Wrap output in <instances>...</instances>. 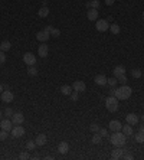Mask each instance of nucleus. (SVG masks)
<instances>
[{"instance_id": "f257e3e1", "label": "nucleus", "mask_w": 144, "mask_h": 160, "mask_svg": "<svg viewBox=\"0 0 144 160\" xmlns=\"http://www.w3.org/2000/svg\"><path fill=\"white\" fill-rule=\"evenodd\" d=\"M131 92H133L131 87H128L127 84H124V85H121L120 88H115L114 97L118 98V100H128V98L131 97Z\"/></svg>"}, {"instance_id": "f03ea898", "label": "nucleus", "mask_w": 144, "mask_h": 160, "mask_svg": "<svg viewBox=\"0 0 144 160\" xmlns=\"http://www.w3.org/2000/svg\"><path fill=\"white\" fill-rule=\"evenodd\" d=\"M110 141H111V144L115 146V147H124L125 146V141H127V137L124 136L122 131H115L110 137Z\"/></svg>"}, {"instance_id": "7ed1b4c3", "label": "nucleus", "mask_w": 144, "mask_h": 160, "mask_svg": "<svg viewBox=\"0 0 144 160\" xmlns=\"http://www.w3.org/2000/svg\"><path fill=\"white\" fill-rule=\"evenodd\" d=\"M105 107H107V110H108L110 113H115V111L118 110V98H115L114 95L107 97V100H105Z\"/></svg>"}, {"instance_id": "20e7f679", "label": "nucleus", "mask_w": 144, "mask_h": 160, "mask_svg": "<svg viewBox=\"0 0 144 160\" xmlns=\"http://www.w3.org/2000/svg\"><path fill=\"white\" fill-rule=\"evenodd\" d=\"M95 29L98 32H107L110 29V25H108V20H104V19H98L95 20Z\"/></svg>"}, {"instance_id": "39448f33", "label": "nucleus", "mask_w": 144, "mask_h": 160, "mask_svg": "<svg viewBox=\"0 0 144 160\" xmlns=\"http://www.w3.org/2000/svg\"><path fill=\"white\" fill-rule=\"evenodd\" d=\"M23 134H25V128L22 127V124H16V126H13V128H12V136H13L14 139L22 137Z\"/></svg>"}, {"instance_id": "423d86ee", "label": "nucleus", "mask_w": 144, "mask_h": 160, "mask_svg": "<svg viewBox=\"0 0 144 160\" xmlns=\"http://www.w3.org/2000/svg\"><path fill=\"white\" fill-rule=\"evenodd\" d=\"M13 100H14V95H13V92H12V91H9V89H4V91L1 92V101H3L4 104H10Z\"/></svg>"}, {"instance_id": "0eeeda50", "label": "nucleus", "mask_w": 144, "mask_h": 160, "mask_svg": "<svg viewBox=\"0 0 144 160\" xmlns=\"http://www.w3.org/2000/svg\"><path fill=\"white\" fill-rule=\"evenodd\" d=\"M23 62L26 65H35L36 64V56H35L32 52H26L25 55H23Z\"/></svg>"}, {"instance_id": "6e6552de", "label": "nucleus", "mask_w": 144, "mask_h": 160, "mask_svg": "<svg viewBox=\"0 0 144 160\" xmlns=\"http://www.w3.org/2000/svg\"><path fill=\"white\" fill-rule=\"evenodd\" d=\"M72 89H74V91H77V92H85L87 85H85V82H84V81H75V82L72 84Z\"/></svg>"}, {"instance_id": "1a4fd4ad", "label": "nucleus", "mask_w": 144, "mask_h": 160, "mask_svg": "<svg viewBox=\"0 0 144 160\" xmlns=\"http://www.w3.org/2000/svg\"><path fill=\"white\" fill-rule=\"evenodd\" d=\"M125 120H127V123H128L130 126H137V124H138V121H140L138 116H137V114H134V113L127 114V116H125Z\"/></svg>"}, {"instance_id": "9d476101", "label": "nucleus", "mask_w": 144, "mask_h": 160, "mask_svg": "<svg viewBox=\"0 0 144 160\" xmlns=\"http://www.w3.org/2000/svg\"><path fill=\"white\" fill-rule=\"evenodd\" d=\"M13 121L12 120H7V118H4V120H1L0 121V127L1 130H6V131H12V128H13Z\"/></svg>"}, {"instance_id": "9b49d317", "label": "nucleus", "mask_w": 144, "mask_h": 160, "mask_svg": "<svg viewBox=\"0 0 144 160\" xmlns=\"http://www.w3.org/2000/svg\"><path fill=\"white\" fill-rule=\"evenodd\" d=\"M38 55H39L41 58H46V56L49 55V46H48L46 43H42V45L38 48Z\"/></svg>"}, {"instance_id": "f8f14e48", "label": "nucleus", "mask_w": 144, "mask_h": 160, "mask_svg": "<svg viewBox=\"0 0 144 160\" xmlns=\"http://www.w3.org/2000/svg\"><path fill=\"white\" fill-rule=\"evenodd\" d=\"M108 128H110L111 131H121L122 128V124L118 121V120H112V121H110V124H108Z\"/></svg>"}, {"instance_id": "ddd939ff", "label": "nucleus", "mask_w": 144, "mask_h": 160, "mask_svg": "<svg viewBox=\"0 0 144 160\" xmlns=\"http://www.w3.org/2000/svg\"><path fill=\"white\" fill-rule=\"evenodd\" d=\"M124 151L125 149H122V147H115V149L112 150V153H111V157L112 159H122V154H124Z\"/></svg>"}, {"instance_id": "4468645a", "label": "nucleus", "mask_w": 144, "mask_h": 160, "mask_svg": "<svg viewBox=\"0 0 144 160\" xmlns=\"http://www.w3.org/2000/svg\"><path fill=\"white\" fill-rule=\"evenodd\" d=\"M12 121H13L14 126H16V124H22L23 121H25V117H23L22 113H14V114L12 116Z\"/></svg>"}, {"instance_id": "2eb2a0df", "label": "nucleus", "mask_w": 144, "mask_h": 160, "mask_svg": "<svg viewBox=\"0 0 144 160\" xmlns=\"http://www.w3.org/2000/svg\"><path fill=\"white\" fill-rule=\"evenodd\" d=\"M58 151H59L61 154H67L68 151H69V143H67V141H61V143L58 144Z\"/></svg>"}, {"instance_id": "dca6fc26", "label": "nucleus", "mask_w": 144, "mask_h": 160, "mask_svg": "<svg viewBox=\"0 0 144 160\" xmlns=\"http://www.w3.org/2000/svg\"><path fill=\"white\" fill-rule=\"evenodd\" d=\"M87 17H88L89 20H92V22L98 20V9H88Z\"/></svg>"}, {"instance_id": "f3484780", "label": "nucleus", "mask_w": 144, "mask_h": 160, "mask_svg": "<svg viewBox=\"0 0 144 160\" xmlns=\"http://www.w3.org/2000/svg\"><path fill=\"white\" fill-rule=\"evenodd\" d=\"M121 131H122V133H124V136H125V137H131V136H133V134H134L133 127H131V126H130L128 123H127L125 126H122Z\"/></svg>"}, {"instance_id": "a211bd4d", "label": "nucleus", "mask_w": 144, "mask_h": 160, "mask_svg": "<svg viewBox=\"0 0 144 160\" xmlns=\"http://www.w3.org/2000/svg\"><path fill=\"white\" fill-rule=\"evenodd\" d=\"M49 33L48 32H45V31H42V32H38V35H36V39L39 41V42H42V43H45L48 39H49Z\"/></svg>"}, {"instance_id": "6ab92c4d", "label": "nucleus", "mask_w": 144, "mask_h": 160, "mask_svg": "<svg viewBox=\"0 0 144 160\" xmlns=\"http://www.w3.org/2000/svg\"><path fill=\"white\" fill-rule=\"evenodd\" d=\"M35 141H36V146H45L46 144V141H48V139H46V136L45 134H38L36 136V139H35Z\"/></svg>"}, {"instance_id": "aec40b11", "label": "nucleus", "mask_w": 144, "mask_h": 160, "mask_svg": "<svg viewBox=\"0 0 144 160\" xmlns=\"http://www.w3.org/2000/svg\"><path fill=\"white\" fill-rule=\"evenodd\" d=\"M107 79H108V78L104 76V75H97V76H95V84L104 87V85H107Z\"/></svg>"}, {"instance_id": "412c9836", "label": "nucleus", "mask_w": 144, "mask_h": 160, "mask_svg": "<svg viewBox=\"0 0 144 160\" xmlns=\"http://www.w3.org/2000/svg\"><path fill=\"white\" fill-rule=\"evenodd\" d=\"M125 74V68L122 66V65H117L115 68H114V76L115 78H118L120 75H124Z\"/></svg>"}, {"instance_id": "4be33fe9", "label": "nucleus", "mask_w": 144, "mask_h": 160, "mask_svg": "<svg viewBox=\"0 0 144 160\" xmlns=\"http://www.w3.org/2000/svg\"><path fill=\"white\" fill-rule=\"evenodd\" d=\"M38 16H39V17H46V16H49V7H46V6L41 7V9L38 10Z\"/></svg>"}, {"instance_id": "5701e85b", "label": "nucleus", "mask_w": 144, "mask_h": 160, "mask_svg": "<svg viewBox=\"0 0 144 160\" xmlns=\"http://www.w3.org/2000/svg\"><path fill=\"white\" fill-rule=\"evenodd\" d=\"M101 141H102V137H101L100 133H94V136H92V139H91V143H92V144H100Z\"/></svg>"}, {"instance_id": "b1692460", "label": "nucleus", "mask_w": 144, "mask_h": 160, "mask_svg": "<svg viewBox=\"0 0 144 160\" xmlns=\"http://www.w3.org/2000/svg\"><path fill=\"white\" fill-rule=\"evenodd\" d=\"M12 48V43L9 41H3V42L0 43V51H3V52H6V51H9Z\"/></svg>"}, {"instance_id": "393cba45", "label": "nucleus", "mask_w": 144, "mask_h": 160, "mask_svg": "<svg viewBox=\"0 0 144 160\" xmlns=\"http://www.w3.org/2000/svg\"><path fill=\"white\" fill-rule=\"evenodd\" d=\"M110 31L112 35H118V33L121 32V28H120L117 23H112V25H110Z\"/></svg>"}, {"instance_id": "a878e982", "label": "nucleus", "mask_w": 144, "mask_h": 160, "mask_svg": "<svg viewBox=\"0 0 144 160\" xmlns=\"http://www.w3.org/2000/svg\"><path fill=\"white\" fill-rule=\"evenodd\" d=\"M61 92H62L64 95H71V92H72V87L62 85V87H61Z\"/></svg>"}, {"instance_id": "bb28decb", "label": "nucleus", "mask_w": 144, "mask_h": 160, "mask_svg": "<svg viewBox=\"0 0 144 160\" xmlns=\"http://www.w3.org/2000/svg\"><path fill=\"white\" fill-rule=\"evenodd\" d=\"M38 147L36 146V141L35 140H29V141H26V149L27 150H35Z\"/></svg>"}, {"instance_id": "cd10ccee", "label": "nucleus", "mask_w": 144, "mask_h": 160, "mask_svg": "<svg viewBox=\"0 0 144 160\" xmlns=\"http://www.w3.org/2000/svg\"><path fill=\"white\" fill-rule=\"evenodd\" d=\"M27 74L30 75V76H35V75H38V68H35V65H30V66L27 68Z\"/></svg>"}, {"instance_id": "c85d7f7f", "label": "nucleus", "mask_w": 144, "mask_h": 160, "mask_svg": "<svg viewBox=\"0 0 144 160\" xmlns=\"http://www.w3.org/2000/svg\"><path fill=\"white\" fill-rule=\"evenodd\" d=\"M107 84H108L110 87H115L117 84H118V79H117L115 76H112V78H108V79H107Z\"/></svg>"}, {"instance_id": "c756f323", "label": "nucleus", "mask_w": 144, "mask_h": 160, "mask_svg": "<svg viewBox=\"0 0 144 160\" xmlns=\"http://www.w3.org/2000/svg\"><path fill=\"white\" fill-rule=\"evenodd\" d=\"M131 75H133L134 78H141V75H143V72H141V69L135 68V69H133V71H131Z\"/></svg>"}, {"instance_id": "7c9ffc66", "label": "nucleus", "mask_w": 144, "mask_h": 160, "mask_svg": "<svg viewBox=\"0 0 144 160\" xmlns=\"http://www.w3.org/2000/svg\"><path fill=\"white\" fill-rule=\"evenodd\" d=\"M134 140H135V143H144V134L137 133V134L134 136Z\"/></svg>"}, {"instance_id": "2f4dec72", "label": "nucleus", "mask_w": 144, "mask_h": 160, "mask_svg": "<svg viewBox=\"0 0 144 160\" xmlns=\"http://www.w3.org/2000/svg\"><path fill=\"white\" fill-rule=\"evenodd\" d=\"M98 133L101 134V137H102V139H105V137L108 139V137H110V133H108V130H107V128H100V131H98Z\"/></svg>"}, {"instance_id": "473e14b6", "label": "nucleus", "mask_w": 144, "mask_h": 160, "mask_svg": "<svg viewBox=\"0 0 144 160\" xmlns=\"http://www.w3.org/2000/svg\"><path fill=\"white\" fill-rule=\"evenodd\" d=\"M117 79H118V82H120L121 85L127 84V81H128V79H127V76H125V74H124V75H120V76H118Z\"/></svg>"}, {"instance_id": "72a5a7b5", "label": "nucleus", "mask_w": 144, "mask_h": 160, "mask_svg": "<svg viewBox=\"0 0 144 160\" xmlns=\"http://www.w3.org/2000/svg\"><path fill=\"white\" fill-rule=\"evenodd\" d=\"M7 136H9V131H6V130H1V131H0V141L6 140V139H7Z\"/></svg>"}, {"instance_id": "f704fd0d", "label": "nucleus", "mask_w": 144, "mask_h": 160, "mask_svg": "<svg viewBox=\"0 0 144 160\" xmlns=\"http://www.w3.org/2000/svg\"><path fill=\"white\" fill-rule=\"evenodd\" d=\"M100 126H98V124H91V126H89V130H91V131H92V133H98V131H100Z\"/></svg>"}, {"instance_id": "c9c22d12", "label": "nucleus", "mask_w": 144, "mask_h": 160, "mask_svg": "<svg viewBox=\"0 0 144 160\" xmlns=\"http://www.w3.org/2000/svg\"><path fill=\"white\" fill-rule=\"evenodd\" d=\"M51 35H52L54 38H59V36H61V31L54 28V29H52V32H51Z\"/></svg>"}, {"instance_id": "e433bc0d", "label": "nucleus", "mask_w": 144, "mask_h": 160, "mask_svg": "<svg viewBox=\"0 0 144 160\" xmlns=\"http://www.w3.org/2000/svg\"><path fill=\"white\" fill-rule=\"evenodd\" d=\"M14 113H13V110H12L10 107H7L6 110H4V116H7V117H12Z\"/></svg>"}, {"instance_id": "4c0bfd02", "label": "nucleus", "mask_w": 144, "mask_h": 160, "mask_svg": "<svg viewBox=\"0 0 144 160\" xmlns=\"http://www.w3.org/2000/svg\"><path fill=\"white\" fill-rule=\"evenodd\" d=\"M29 157H30V156L27 154V151H25V153H20V154H19V159L20 160H27Z\"/></svg>"}, {"instance_id": "58836bf2", "label": "nucleus", "mask_w": 144, "mask_h": 160, "mask_svg": "<svg viewBox=\"0 0 144 160\" xmlns=\"http://www.w3.org/2000/svg\"><path fill=\"white\" fill-rule=\"evenodd\" d=\"M122 157L125 160H133L134 159V156L131 154V153H125V154H122Z\"/></svg>"}, {"instance_id": "ea45409f", "label": "nucleus", "mask_w": 144, "mask_h": 160, "mask_svg": "<svg viewBox=\"0 0 144 160\" xmlns=\"http://www.w3.org/2000/svg\"><path fill=\"white\" fill-rule=\"evenodd\" d=\"M6 62V56H4V52L0 51V64H4Z\"/></svg>"}, {"instance_id": "a19ab883", "label": "nucleus", "mask_w": 144, "mask_h": 160, "mask_svg": "<svg viewBox=\"0 0 144 160\" xmlns=\"http://www.w3.org/2000/svg\"><path fill=\"white\" fill-rule=\"evenodd\" d=\"M71 98H72V101H78V92H71Z\"/></svg>"}, {"instance_id": "79ce46f5", "label": "nucleus", "mask_w": 144, "mask_h": 160, "mask_svg": "<svg viewBox=\"0 0 144 160\" xmlns=\"http://www.w3.org/2000/svg\"><path fill=\"white\" fill-rule=\"evenodd\" d=\"M52 29H54L52 26H46V28H45V32H48L49 35H51V32H52Z\"/></svg>"}, {"instance_id": "37998d69", "label": "nucleus", "mask_w": 144, "mask_h": 160, "mask_svg": "<svg viewBox=\"0 0 144 160\" xmlns=\"http://www.w3.org/2000/svg\"><path fill=\"white\" fill-rule=\"evenodd\" d=\"M114 1H115V0H105V4H107V6H112Z\"/></svg>"}, {"instance_id": "c03bdc74", "label": "nucleus", "mask_w": 144, "mask_h": 160, "mask_svg": "<svg viewBox=\"0 0 144 160\" xmlns=\"http://www.w3.org/2000/svg\"><path fill=\"white\" fill-rule=\"evenodd\" d=\"M138 133H141V134H144V123H143V126L138 128Z\"/></svg>"}, {"instance_id": "a18cd8bd", "label": "nucleus", "mask_w": 144, "mask_h": 160, "mask_svg": "<svg viewBox=\"0 0 144 160\" xmlns=\"http://www.w3.org/2000/svg\"><path fill=\"white\" fill-rule=\"evenodd\" d=\"M3 91H4V87H3V85H1V84H0V94H1Z\"/></svg>"}, {"instance_id": "49530a36", "label": "nucleus", "mask_w": 144, "mask_h": 160, "mask_svg": "<svg viewBox=\"0 0 144 160\" xmlns=\"http://www.w3.org/2000/svg\"><path fill=\"white\" fill-rule=\"evenodd\" d=\"M1 117H3V111L0 110V120H1Z\"/></svg>"}, {"instance_id": "de8ad7c7", "label": "nucleus", "mask_w": 144, "mask_h": 160, "mask_svg": "<svg viewBox=\"0 0 144 160\" xmlns=\"http://www.w3.org/2000/svg\"><path fill=\"white\" fill-rule=\"evenodd\" d=\"M141 121H143V123H144V114H143V116H141Z\"/></svg>"}, {"instance_id": "09e8293b", "label": "nucleus", "mask_w": 144, "mask_h": 160, "mask_svg": "<svg viewBox=\"0 0 144 160\" xmlns=\"http://www.w3.org/2000/svg\"><path fill=\"white\" fill-rule=\"evenodd\" d=\"M143 20H144V12H143Z\"/></svg>"}]
</instances>
